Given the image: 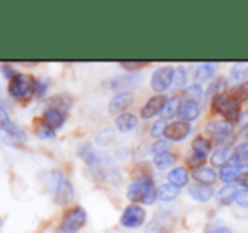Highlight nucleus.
<instances>
[{
  "label": "nucleus",
  "mask_w": 248,
  "mask_h": 233,
  "mask_svg": "<svg viewBox=\"0 0 248 233\" xmlns=\"http://www.w3.org/2000/svg\"><path fill=\"white\" fill-rule=\"evenodd\" d=\"M120 66L128 69V71H135V69H140V68H144V66H147V62L145 61H122Z\"/></svg>",
  "instance_id": "c9c22d12"
},
{
  "label": "nucleus",
  "mask_w": 248,
  "mask_h": 233,
  "mask_svg": "<svg viewBox=\"0 0 248 233\" xmlns=\"http://www.w3.org/2000/svg\"><path fill=\"white\" fill-rule=\"evenodd\" d=\"M199 113H201V109H199V103L191 102V100H186V102L181 103L177 115H179V120H183V122H191V120H196V118L199 117Z\"/></svg>",
  "instance_id": "2eb2a0df"
},
{
  "label": "nucleus",
  "mask_w": 248,
  "mask_h": 233,
  "mask_svg": "<svg viewBox=\"0 0 248 233\" xmlns=\"http://www.w3.org/2000/svg\"><path fill=\"white\" fill-rule=\"evenodd\" d=\"M193 177L198 181L199 184H206V186H211L216 181V172L213 171L211 168H206V166H201V168H196L193 171Z\"/></svg>",
  "instance_id": "aec40b11"
},
{
  "label": "nucleus",
  "mask_w": 248,
  "mask_h": 233,
  "mask_svg": "<svg viewBox=\"0 0 248 233\" xmlns=\"http://www.w3.org/2000/svg\"><path fill=\"white\" fill-rule=\"evenodd\" d=\"M233 152H235V149H233L232 144H223V145H219L218 151H215V154H213V157H211L213 164H216V166H219V164L225 166L226 161H230V159H232Z\"/></svg>",
  "instance_id": "412c9836"
},
{
  "label": "nucleus",
  "mask_w": 248,
  "mask_h": 233,
  "mask_svg": "<svg viewBox=\"0 0 248 233\" xmlns=\"http://www.w3.org/2000/svg\"><path fill=\"white\" fill-rule=\"evenodd\" d=\"M242 176V168L236 164H225L219 168V179H223L226 184H233L236 179H240Z\"/></svg>",
  "instance_id": "f3484780"
},
{
  "label": "nucleus",
  "mask_w": 248,
  "mask_h": 233,
  "mask_svg": "<svg viewBox=\"0 0 248 233\" xmlns=\"http://www.w3.org/2000/svg\"><path fill=\"white\" fill-rule=\"evenodd\" d=\"M179 187L174 186V184L167 183V184H160L159 187H157V200L160 201H172L176 200L177 196H179Z\"/></svg>",
  "instance_id": "4be33fe9"
},
{
  "label": "nucleus",
  "mask_w": 248,
  "mask_h": 233,
  "mask_svg": "<svg viewBox=\"0 0 248 233\" xmlns=\"http://www.w3.org/2000/svg\"><path fill=\"white\" fill-rule=\"evenodd\" d=\"M145 218H147V215H145L144 208L139 206V204H130V206L125 208L124 213H122L120 223L127 228H139L144 225Z\"/></svg>",
  "instance_id": "9b49d317"
},
{
  "label": "nucleus",
  "mask_w": 248,
  "mask_h": 233,
  "mask_svg": "<svg viewBox=\"0 0 248 233\" xmlns=\"http://www.w3.org/2000/svg\"><path fill=\"white\" fill-rule=\"evenodd\" d=\"M211 107L216 113L225 117V120L232 122V124L233 122L238 124V118L242 115V112H240V103L236 102V100H233L230 95L225 93V95L215 96L211 102Z\"/></svg>",
  "instance_id": "423d86ee"
},
{
  "label": "nucleus",
  "mask_w": 248,
  "mask_h": 233,
  "mask_svg": "<svg viewBox=\"0 0 248 233\" xmlns=\"http://www.w3.org/2000/svg\"><path fill=\"white\" fill-rule=\"evenodd\" d=\"M127 198L135 204H154L157 200V189L150 176H139L130 183L127 189Z\"/></svg>",
  "instance_id": "f03ea898"
},
{
  "label": "nucleus",
  "mask_w": 248,
  "mask_h": 233,
  "mask_svg": "<svg viewBox=\"0 0 248 233\" xmlns=\"http://www.w3.org/2000/svg\"><path fill=\"white\" fill-rule=\"evenodd\" d=\"M184 95H186L187 100H191V102L199 103L202 100V96H204V92H202V88L199 85H191V86H187V88H186Z\"/></svg>",
  "instance_id": "7c9ffc66"
},
{
  "label": "nucleus",
  "mask_w": 248,
  "mask_h": 233,
  "mask_svg": "<svg viewBox=\"0 0 248 233\" xmlns=\"http://www.w3.org/2000/svg\"><path fill=\"white\" fill-rule=\"evenodd\" d=\"M181 100H179V96H172V98H169L167 100V103H166V107H164V110L160 113H162V118H170V117H174L177 112H179V107H181Z\"/></svg>",
  "instance_id": "bb28decb"
},
{
  "label": "nucleus",
  "mask_w": 248,
  "mask_h": 233,
  "mask_svg": "<svg viewBox=\"0 0 248 233\" xmlns=\"http://www.w3.org/2000/svg\"><path fill=\"white\" fill-rule=\"evenodd\" d=\"M186 69L184 68H176V71H174V86H177V88H183L184 83H186Z\"/></svg>",
  "instance_id": "72a5a7b5"
},
{
  "label": "nucleus",
  "mask_w": 248,
  "mask_h": 233,
  "mask_svg": "<svg viewBox=\"0 0 248 233\" xmlns=\"http://www.w3.org/2000/svg\"><path fill=\"white\" fill-rule=\"evenodd\" d=\"M240 183H242V186L243 187H247V189H248V171L247 172H243V174L242 176H240Z\"/></svg>",
  "instance_id": "79ce46f5"
},
{
  "label": "nucleus",
  "mask_w": 248,
  "mask_h": 233,
  "mask_svg": "<svg viewBox=\"0 0 248 233\" xmlns=\"http://www.w3.org/2000/svg\"><path fill=\"white\" fill-rule=\"evenodd\" d=\"M34 132H36V134L39 135V137H43V139H52V137H54V134H56V132L52 130V128L43 120V118H36V120H34Z\"/></svg>",
  "instance_id": "a878e982"
},
{
  "label": "nucleus",
  "mask_w": 248,
  "mask_h": 233,
  "mask_svg": "<svg viewBox=\"0 0 248 233\" xmlns=\"http://www.w3.org/2000/svg\"><path fill=\"white\" fill-rule=\"evenodd\" d=\"M191 132V125L187 122L183 120H176V122H169L164 132V137L169 139V140H184V139L189 135Z\"/></svg>",
  "instance_id": "f8f14e48"
},
{
  "label": "nucleus",
  "mask_w": 248,
  "mask_h": 233,
  "mask_svg": "<svg viewBox=\"0 0 248 233\" xmlns=\"http://www.w3.org/2000/svg\"><path fill=\"white\" fill-rule=\"evenodd\" d=\"M78 155H79V159H83V161L86 162V166H88V168L95 172V176L100 177V179L111 181L110 177H115L117 181L120 179V174H118L117 169L111 166V162L108 161L103 154L96 152L90 144H83L81 147L78 149Z\"/></svg>",
  "instance_id": "f257e3e1"
},
{
  "label": "nucleus",
  "mask_w": 248,
  "mask_h": 233,
  "mask_svg": "<svg viewBox=\"0 0 248 233\" xmlns=\"http://www.w3.org/2000/svg\"><path fill=\"white\" fill-rule=\"evenodd\" d=\"M174 71L176 69L170 66H162V68L155 69L150 78V86L154 92H157V95H162L167 88H170L174 83Z\"/></svg>",
  "instance_id": "1a4fd4ad"
},
{
  "label": "nucleus",
  "mask_w": 248,
  "mask_h": 233,
  "mask_svg": "<svg viewBox=\"0 0 248 233\" xmlns=\"http://www.w3.org/2000/svg\"><path fill=\"white\" fill-rule=\"evenodd\" d=\"M71 105V100L64 98L62 95H58L56 98H52L51 107L44 110L43 120L52 128L54 132H58L59 128H62V125L68 120V109Z\"/></svg>",
  "instance_id": "20e7f679"
},
{
  "label": "nucleus",
  "mask_w": 248,
  "mask_h": 233,
  "mask_svg": "<svg viewBox=\"0 0 248 233\" xmlns=\"http://www.w3.org/2000/svg\"><path fill=\"white\" fill-rule=\"evenodd\" d=\"M248 66L247 64H235L230 71V81L242 85V83L248 81Z\"/></svg>",
  "instance_id": "b1692460"
},
{
  "label": "nucleus",
  "mask_w": 248,
  "mask_h": 233,
  "mask_svg": "<svg viewBox=\"0 0 248 233\" xmlns=\"http://www.w3.org/2000/svg\"><path fill=\"white\" fill-rule=\"evenodd\" d=\"M236 193H238V189L235 187V184H225L218 191V201L226 206V204L233 203V200L236 198Z\"/></svg>",
  "instance_id": "5701e85b"
},
{
  "label": "nucleus",
  "mask_w": 248,
  "mask_h": 233,
  "mask_svg": "<svg viewBox=\"0 0 248 233\" xmlns=\"http://www.w3.org/2000/svg\"><path fill=\"white\" fill-rule=\"evenodd\" d=\"M225 90H226V79L225 78H218L215 79L213 83H209V88L206 92V96H219V95H225Z\"/></svg>",
  "instance_id": "c85d7f7f"
},
{
  "label": "nucleus",
  "mask_w": 248,
  "mask_h": 233,
  "mask_svg": "<svg viewBox=\"0 0 248 233\" xmlns=\"http://www.w3.org/2000/svg\"><path fill=\"white\" fill-rule=\"evenodd\" d=\"M162 152H167V144H166V140L155 142V144L152 145V154H154V157H155V155H159V154H162Z\"/></svg>",
  "instance_id": "e433bc0d"
},
{
  "label": "nucleus",
  "mask_w": 248,
  "mask_h": 233,
  "mask_svg": "<svg viewBox=\"0 0 248 233\" xmlns=\"http://www.w3.org/2000/svg\"><path fill=\"white\" fill-rule=\"evenodd\" d=\"M86 211L83 206H73L69 210H66V213L62 215L61 225L58 227L56 233H78L79 228L85 227L86 223Z\"/></svg>",
  "instance_id": "39448f33"
},
{
  "label": "nucleus",
  "mask_w": 248,
  "mask_h": 233,
  "mask_svg": "<svg viewBox=\"0 0 248 233\" xmlns=\"http://www.w3.org/2000/svg\"><path fill=\"white\" fill-rule=\"evenodd\" d=\"M206 233H233V232L230 230V228H226V227H219V228H213V230H209Z\"/></svg>",
  "instance_id": "a19ab883"
},
{
  "label": "nucleus",
  "mask_w": 248,
  "mask_h": 233,
  "mask_svg": "<svg viewBox=\"0 0 248 233\" xmlns=\"http://www.w3.org/2000/svg\"><path fill=\"white\" fill-rule=\"evenodd\" d=\"M189 171H187L184 166H177V168H174L172 171L167 174V179H169L170 184H174V186L181 187V186H186L187 183H189Z\"/></svg>",
  "instance_id": "dca6fc26"
},
{
  "label": "nucleus",
  "mask_w": 248,
  "mask_h": 233,
  "mask_svg": "<svg viewBox=\"0 0 248 233\" xmlns=\"http://www.w3.org/2000/svg\"><path fill=\"white\" fill-rule=\"evenodd\" d=\"M174 162H176V157H174L169 151L162 152V154H159V155H155V157H154V164H155V168L162 169V171H164V169H167V168H170Z\"/></svg>",
  "instance_id": "cd10ccee"
},
{
  "label": "nucleus",
  "mask_w": 248,
  "mask_h": 233,
  "mask_svg": "<svg viewBox=\"0 0 248 233\" xmlns=\"http://www.w3.org/2000/svg\"><path fill=\"white\" fill-rule=\"evenodd\" d=\"M238 124L242 127V130H248V112H243L238 118Z\"/></svg>",
  "instance_id": "58836bf2"
},
{
  "label": "nucleus",
  "mask_w": 248,
  "mask_h": 233,
  "mask_svg": "<svg viewBox=\"0 0 248 233\" xmlns=\"http://www.w3.org/2000/svg\"><path fill=\"white\" fill-rule=\"evenodd\" d=\"M2 71H3V75H5L9 79H10V78H14V76L17 75V71H14L12 66H7V64H3V66H2Z\"/></svg>",
  "instance_id": "ea45409f"
},
{
  "label": "nucleus",
  "mask_w": 248,
  "mask_h": 233,
  "mask_svg": "<svg viewBox=\"0 0 248 233\" xmlns=\"http://www.w3.org/2000/svg\"><path fill=\"white\" fill-rule=\"evenodd\" d=\"M51 177H52V183H54V184H52V189H54L56 203H59V204L69 203V201L75 198V189H73L69 179L59 171L52 172Z\"/></svg>",
  "instance_id": "0eeeda50"
},
{
  "label": "nucleus",
  "mask_w": 248,
  "mask_h": 233,
  "mask_svg": "<svg viewBox=\"0 0 248 233\" xmlns=\"http://www.w3.org/2000/svg\"><path fill=\"white\" fill-rule=\"evenodd\" d=\"M37 79L27 73H17L9 79V93L17 102H27L31 96H36Z\"/></svg>",
  "instance_id": "7ed1b4c3"
},
{
  "label": "nucleus",
  "mask_w": 248,
  "mask_h": 233,
  "mask_svg": "<svg viewBox=\"0 0 248 233\" xmlns=\"http://www.w3.org/2000/svg\"><path fill=\"white\" fill-rule=\"evenodd\" d=\"M167 124H169V122H167L166 118H159L155 124H152V128H150V135H152V137H155V139L164 137V132H166Z\"/></svg>",
  "instance_id": "473e14b6"
},
{
  "label": "nucleus",
  "mask_w": 248,
  "mask_h": 233,
  "mask_svg": "<svg viewBox=\"0 0 248 233\" xmlns=\"http://www.w3.org/2000/svg\"><path fill=\"white\" fill-rule=\"evenodd\" d=\"M215 64H211V62H202V64H199L196 68V71H194V78L198 79V81H208V79L213 78V75H215Z\"/></svg>",
  "instance_id": "393cba45"
},
{
  "label": "nucleus",
  "mask_w": 248,
  "mask_h": 233,
  "mask_svg": "<svg viewBox=\"0 0 248 233\" xmlns=\"http://www.w3.org/2000/svg\"><path fill=\"white\" fill-rule=\"evenodd\" d=\"M132 103H134V93L120 92L110 100V103H108V110H110V113H120L122 115V112H125Z\"/></svg>",
  "instance_id": "4468645a"
},
{
  "label": "nucleus",
  "mask_w": 248,
  "mask_h": 233,
  "mask_svg": "<svg viewBox=\"0 0 248 233\" xmlns=\"http://www.w3.org/2000/svg\"><path fill=\"white\" fill-rule=\"evenodd\" d=\"M166 103H167V98L164 95H154V96H150L147 102H145V105L142 107L140 117L142 118H152V117H155L157 113L162 112L164 107H166Z\"/></svg>",
  "instance_id": "ddd939ff"
},
{
  "label": "nucleus",
  "mask_w": 248,
  "mask_h": 233,
  "mask_svg": "<svg viewBox=\"0 0 248 233\" xmlns=\"http://www.w3.org/2000/svg\"><path fill=\"white\" fill-rule=\"evenodd\" d=\"M0 132H3L7 137L14 139V140H26V132L14 124V120L10 118L9 112L2 103H0Z\"/></svg>",
  "instance_id": "9d476101"
},
{
  "label": "nucleus",
  "mask_w": 248,
  "mask_h": 233,
  "mask_svg": "<svg viewBox=\"0 0 248 233\" xmlns=\"http://www.w3.org/2000/svg\"><path fill=\"white\" fill-rule=\"evenodd\" d=\"M204 130H206V135H208L211 140L223 145V144H228L226 140L233 135V124L225 120V118H223V120H213L206 125Z\"/></svg>",
  "instance_id": "6e6552de"
},
{
  "label": "nucleus",
  "mask_w": 248,
  "mask_h": 233,
  "mask_svg": "<svg viewBox=\"0 0 248 233\" xmlns=\"http://www.w3.org/2000/svg\"><path fill=\"white\" fill-rule=\"evenodd\" d=\"M46 88H47V83H44L43 79H39V81H37V86H36V96L37 98H41V96L44 95Z\"/></svg>",
  "instance_id": "4c0bfd02"
},
{
  "label": "nucleus",
  "mask_w": 248,
  "mask_h": 233,
  "mask_svg": "<svg viewBox=\"0 0 248 233\" xmlns=\"http://www.w3.org/2000/svg\"><path fill=\"white\" fill-rule=\"evenodd\" d=\"M228 95L232 96L233 100H236L240 105H242L243 102H247V100H248V81L242 83V85H236L235 88L228 93Z\"/></svg>",
  "instance_id": "c756f323"
},
{
  "label": "nucleus",
  "mask_w": 248,
  "mask_h": 233,
  "mask_svg": "<svg viewBox=\"0 0 248 233\" xmlns=\"http://www.w3.org/2000/svg\"><path fill=\"white\" fill-rule=\"evenodd\" d=\"M213 194H215V191H213L211 186H206V184H193V186H189V196L193 198V200L196 201H208L213 198Z\"/></svg>",
  "instance_id": "a211bd4d"
},
{
  "label": "nucleus",
  "mask_w": 248,
  "mask_h": 233,
  "mask_svg": "<svg viewBox=\"0 0 248 233\" xmlns=\"http://www.w3.org/2000/svg\"><path fill=\"white\" fill-rule=\"evenodd\" d=\"M209 149H211V144H209V140L206 137H201V135H199V137H196L193 140V151L208 155Z\"/></svg>",
  "instance_id": "2f4dec72"
},
{
  "label": "nucleus",
  "mask_w": 248,
  "mask_h": 233,
  "mask_svg": "<svg viewBox=\"0 0 248 233\" xmlns=\"http://www.w3.org/2000/svg\"><path fill=\"white\" fill-rule=\"evenodd\" d=\"M137 124H139V118L135 117L134 113H128V112L118 115L117 120H115V125H117V128L120 132H124V134H125V132L134 130V128L137 127Z\"/></svg>",
  "instance_id": "6ab92c4d"
},
{
  "label": "nucleus",
  "mask_w": 248,
  "mask_h": 233,
  "mask_svg": "<svg viewBox=\"0 0 248 233\" xmlns=\"http://www.w3.org/2000/svg\"><path fill=\"white\" fill-rule=\"evenodd\" d=\"M235 201H236V204H240L242 208H248V189H247V187H242V189H238Z\"/></svg>",
  "instance_id": "f704fd0d"
}]
</instances>
